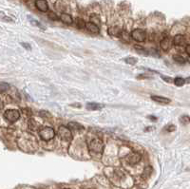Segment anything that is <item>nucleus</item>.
I'll return each instance as SVG.
<instances>
[{"label":"nucleus","mask_w":190,"mask_h":189,"mask_svg":"<svg viewBox=\"0 0 190 189\" xmlns=\"http://www.w3.org/2000/svg\"><path fill=\"white\" fill-rule=\"evenodd\" d=\"M35 6L40 12H47L48 11V5L47 0H36Z\"/></svg>","instance_id":"nucleus-8"},{"label":"nucleus","mask_w":190,"mask_h":189,"mask_svg":"<svg viewBox=\"0 0 190 189\" xmlns=\"http://www.w3.org/2000/svg\"><path fill=\"white\" fill-rule=\"evenodd\" d=\"M180 122H181V124H183V125H188L189 124V117L187 115L182 116V117L180 118Z\"/></svg>","instance_id":"nucleus-25"},{"label":"nucleus","mask_w":190,"mask_h":189,"mask_svg":"<svg viewBox=\"0 0 190 189\" xmlns=\"http://www.w3.org/2000/svg\"><path fill=\"white\" fill-rule=\"evenodd\" d=\"M149 54H151L153 56H155V57H160V53L158 52L157 50H151V51H150V52H149Z\"/></svg>","instance_id":"nucleus-28"},{"label":"nucleus","mask_w":190,"mask_h":189,"mask_svg":"<svg viewBox=\"0 0 190 189\" xmlns=\"http://www.w3.org/2000/svg\"><path fill=\"white\" fill-rule=\"evenodd\" d=\"M58 136L60 137L61 140L65 142H70L72 140V133L70 131V129L65 127V125H61V127L58 128Z\"/></svg>","instance_id":"nucleus-3"},{"label":"nucleus","mask_w":190,"mask_h":189,"mask_svg":"<svg viewBox=\"0 0 190 189\" xmlns=\"http://www.w3.org/2000/svg\"><path fill=\"white\" fill-rule=\"evenodd\" d=\"M28 125H29V128L32 130H36L39 127L34 119H30V121H29V123H28Z\"/></svg>","instance_id":"nucleus-17"},{"label":"nucleus","mask_w":190,"mask_h":189,"mask_svg":"<svg viewBox=\"0 0 190 189\" xmlns=\"http://www.w3.org/2000/svg\"><path fill=\"white\" fill-rule=\"evenodd\" d=\"M4 117L7 121H9L10 123H14L20 118V113L16 109H8L5 111Z\"/></svg>","instance_id":"nucleus-4"},{"label":"nucleus","mask_w":190,"mask_h":189,"mask_svg":"<svg viewBox=\"0 0 190 189\" xmlns=\"http://www.w3.org/2000/svg\"><path fill=\"white\" fill-rule=\"evenodd\" d=\"M131 38L137 42H144L147 38V32L142 29H135L131 32Z\"/></svg>","instance_id":"nucleus-5"},{"label":"nucleus","mask_w":190,"mask_h":189,"mask_svg":"<svg viewBox=\"0 0 190 189\" xmlns=\"http://www.w3.org/2000/svg\"><path fill=\"white\" fill-rule=\"evenodd\" d=\"M65 189H69V188H65Z\"/></svg>","instance_id":"nucleus-35"},{"label":"nucleus","mask_w":190,"mask_h":189,"mask_svg":"<svg viewBox=\"0 0 190 189\" xmlns=\"http://www.w3.org/2000/svg\"><path fill=\"white\" fill-rule=\"evenodd\" d=\"M173 43L176 46H184L186 43V36L183 35V34H178L174 37L173 39Z\"/></svg>","instance_id":"nucleus-10"},{"label":"nucleus","mask_w":190,"mask_h":189,"mask_svg":"<svg viewBox=\"0 0 190 189\" xmlns=\"http://www.w3.org/2000/svg\"><path fill=\"white\" fill-rule=\"evenodd\" d=\"M48 17H50L51 20H53V21H58L60 19L59 17L57 16V14L54 13L53 12H48Z\"/></svg>","instance_id":"nucleus-27"},{"label":"nucleus","mask_w":190,"mask_h":189,"mask_svg":"<svg viewBox=\"0 0 190 189\" xmlns=\"http://www.w3.org/2000/svg\"><path fill=\"white\" fill-rule=\"evenodd\" d=\"M151 99L155 102H157V103L160 104H163V105H167L169 104L171 100L167 98V97H163V96H158V95H152L151 96Z\"/></svg>","instance_id":"nucleus-11"},{"label":"nucleus","mask_w":190,"mask_h":189,"mask_svg":"<svg viewBox=\"0 0 190 189\" xmlns=\"http://www.w3.org/2000/svg\"><path fill=\"white\" fill-rule=\"evenodd\" d=\"M173 59H174V61L175 62H177V63H179V64H186V59H184V58L182 56V55H179V54H175L174 56H173Z\"/></svg>","instance_id":"nucleus-20"},{"label":"nucleus","mask_w":190,"mask_h":189,"mask_svg":"<svg viewBox=\"0 0 190 189\" xmlns=\"http://www.w3.org/2000/svg\"><path fill=\"white\" fill-rule=\"evenodd\" d=\"M161 77H162L165 82H167V83H171L172 82V79L170 78V77H167V76H164V75H161Z\"/></svg>","instance_id":"nucleus-30"},{"label":"nucleus","mask_w":190,"mask_h":189,"mask_svg":"<svg viewBox=\"0 0 190 189\" xmlns=\"http://www.w3.org/2000/svg\"><path fill=\"white\" fill-rule=\"evenodd\" d=\"M141 159H142V157H141V155L139 153L133 152L129 154L128 156L125 158V161L128 162V163L130 164V166H135V164H137L141 161Z\"/></svg>","instance_id":"nucleus-6"},{"label":"nucleus","mask_w":190,"mask_h":189,"mask_svg":"<svg viewBox=\"0 0 190 189\" xmlns=\"http://www.w3.org/2000/svg\"><path fill=\"white\" fill-rule=\"evenodd\" d=\"M103 108H104V105H100L98 103H87V108L89 110H99Z\"/></svg>","instance_id":"nucleus-14"},{"label":"nucleus","mask_w":190,"mask_h":189,"mask_svg":"<svg viewBox=\"0 0 190 189\" xmlns=\"http://www.w3.org/2000/svg\"><path fill=\"white\" fill-rule=\"evenodd\" d=\"M86 28H87V30L91 33H99L100 32L99 27L97 25H95V24L91 23V22L86 23Z\"/></svg>","instance_id":"nucleus-12"},{"label":"nucleus","mask_w":190,"mask_h":189,"mask_svg":"<svg viewBox=\"0 0 190 189\" xmlns=\"http://www.w3.org/2000/svg\"><path fill=\"white\" fill-rule=\"evenodd\" d=\"M21 46L24 47V48H26L28 51H31L32 50V47L29 45V44H27V43H21Z\"/></svg>","instance_id":"nucleus-31"},{"label":"nucleus","mask_w":190,"mask_h":189,"mask_svg":"<svg viewBox=\"0 0 190 189\" xmlns=\"http://www.w3.org/2000/svg\"><path fill=\"white\" fill-rule=\"evenodd\" d=\"M90 22L95 24L99 27V25H101V21H100V17L98 15H96V14H93V15L90 16Z\"/></svg>","instance_id":"nucleus-21"},{"label":"nucleus","mask_w":190,"mask_h":189,"mask_svg":"<svg viewBox=\"0 0 190 189\" xmlns=\"http://www.w3.org/2000/svg\"><path fill=\"white\" fill-rule=\"evenodd\" d=\"M39 136H40V138L43 140V141L48 142V141H51V140H52L53 138H54L55 131L52 127H43L39 130Z\"/></svg>","instance_id":"nucleus-2"},{"label":"nucleus","mask_w":190,"mask_h":189,"mask_svg":"<svg viewBox=\"0 0 190 189\" xmlns=\"http://www.w3.org/2000/svg\"><path fill=\"white\" fill-rule=\"evenodd\" d=\"M40 116H42V117H44V116H45V117H47V116L51 117V114L48 113V112H47V111H41V112H40Z\"/></svg>","instance_id":"nucleus-32"},{"label":"nucleus","mask_w":190,"mask_h":189,"mask_svg":"<svg viewBox=\"0 0 190 189\" xmlns=\"http://www.w3.org/2000/svg\"><path fill=\"white\" fill-rule=\"evenodd\" d=\"M125 62L126 63V64L130 65V66H134V65L137 64L138 59H137V58H135V57H126L125 59Z\"/></svg>","instance_id":"nucleus-19"},{"label":"nucleus","mask_w":190,"mask_h":189,"mask_svg":"<svg viewBox=\"0 0 190 189\" xmlns=\"http://www.w3.org/2000/svg\"><path fill=\"white\" fill-rule=\"evenodd\" d=\"M122 32L123 30L119 27H110L108 30V33L112 37H120Z\"/></svg>","instance_id":"nucleus-9"},{"label":"nucleus","mask_w":190,"mask_h":189,"mask_svg":"<svg viewBox=\"0 0 190 189\" xmlns=\"http://www.w3.org/2000/svg\"><path fill=\"white\" fill-rule=\"evenodd\" d=\"M75 23H76V26L79 29H85L86 28V22L81 18H76Z\"/></svg>","instance_id":"nucleus-22"},{"label":"nucleus","mask_w":190,"mask_h":189,"mask_svg":"<svg viewBox=\"0 0 190 189\" xmlns=\"http://www.w3.org/2000/svg\"><path fill=\"white\" fill-rule=\"evenodd\" d=\"M175 129H176V127H175V125H168V127L165 128V130H167V131H174Z\"/></svg>","instance_id":"nucleus-29"},{"label":"nucleus","mask_w":190,"mask_h":189,"mask_svg":"<svg viewBox=\"0 0 190 189\" xmlns=\"http://www.w3.org/2000/svg\"><path fill=\"white\" fill-rule=\"evenodd\" d=\"M160 46H161V48H162L163 51H167L172 47V41H171V39H169L168 37H164V38H163L162 40H161Z\"/></svg>","instance_id":"nucleus-7"},{"label":"nucleus","mask_w":190,"mask_h":189,"mask_svg":"<svg viewBox=\"0 0 190 189\" xmlns=\"http://www.w3.org/2000/svg\"><path fill=\"white\" fill-rule=\"evenodd\" d=\"M29 18H30V17H29ZM30 21H31V23L33 24V25H35V26L39 27L40 29H42V30H45V27H44L40 22H38V21L34 20V19H32V18H30Z\"/></svg>","instance_id":"nucleus-26"},{"label":"nucleus","mask_w":190,"mask_h":189,"mask_svg":"<svg viewBox=\"0 0 190 189\" xmlns=\"http://www.w3.org/2000/svg\"><path fill=\"white\" fill-rule=\"evenodd\" d=\"M148 118H149V120H150V121H154V122H156V121H157V117H156V116L149 115V116H148Z\"/></svg>","instance_id":"nucleus-33"},{"label":"nucleus","mask_w":190,"mask_h":189,"mask_svg":"<svg viewBox=\"0 0 190 189\" xmlns=\"http://www.w3.org/2000/svg\"><path fill=\"white\" fill-rule=\"evenodd\" d=\"M69 128L73 129V130H83L84 129V127L76 122H70V123H69Z\"/></svg>","instance_id":"nucleus-16"},{"label":"nucleus","mask_w":190,"mask_h":189,"mask_svg":"<svg viewBox=\"0 0 190 189\" xmlns=\"http://www.w3.org/2000/svg\"><path fill=\"white\" fill-rule=\"evenodd\" d=\"M60 19L62 22H64L65 24H67V25H71L73 23V18H72L71 15H70L69 13H62Z\"/></svg>","instance_id":"nucleus-13"},{"label":"nucleus","mask_w":190,"mask_h":189,"mask_svg":"<svg viewBox=\"0 0 190 189\" xmlns=\"http://www.w3.org/2000/svg\"><path fill=\"white\" fill-rule=\"evenodd\" d=\"M184 83H186V80H184L183 78H182V77H177V78L174 79V84L176 86H183Z\"/></svg>","instance_id":"nucleus-23"},{"label":"nucleus","mask_w":190,"mask_h":189,"mask_svg":"<svg viewBox=\"0 0 190 189\" xmlns=\"http://www.w3.org/2000/svg\"><path fill=\"white\" fill-rule=\"evenodd\" d=\"M134 48L136 50V51H137L138 53H140V54L142 55H149V51H147V50H145V48L142 46H139V45H135L134 46Z\"/></svg>","instance_id":"nucleus-15"},{"label":"nucleus","mask_w":190,"mask_h":189,"mask_svg":"<svg viewBox=\"0 0 190 189\" xmlns=\"http://www.w3.org/2000/svg\"><path fill=\"white\" fill-rule=\"evenodd\" d=\"M152 167L151 166H147L145 168V170H144V173L142 174V177L144 179H147L150 175L152 174Z\"/></svg>","instance_id":"nucleus-18"},{"label":"nucleus","mask_w":190,"mask_h":189,"mask_svg":"<svg viewBox=\"0 0 190 189\" xmlns=\"http://www.w3.org/2000/svg\"><path fill=\"white\" fill-rule=\"evenodd\" d=\"M186 53H187V55L190 56V45L187 44L186 45Z\"/></svg>","instance_id":"nucleus-34"},{"label":"nucleus","mask_w":190,"mask_h":189,"mask_svg":"<svg viewBox=\"0 0 190 189\" xmlns=\"http://www.w3.org/2000/svg\"><path fill=\"white\" fill-rule=\"evenodd\" d=\"M104 143L102 142V140L98 138L92 139L90 142H89V148L91 152L96 153V154H101L104 150Z\"/></svg>","instance_id":"nucleus-1"},{"label":"nucleus","mask_w":190,"mask_h":189,"mask_svg":"<svg viewBox=\"0 0 190 189\" xmlns=\"http://www.w3.org/2000/svg\"><path fill=\"white\" fill-rule=\"evenodd\" d=\"M10 89V85L6 82H0V92H5Z\"/></svg>","instance_id":"nucleus-24"}]
</instances>
